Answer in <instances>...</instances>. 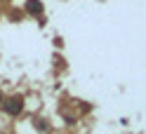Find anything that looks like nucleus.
<instances>
[{
	"instance_id": "obj_3",
	"label": "nucleus",
	"mask_w": 146,
	"mask_h": 134,
	"mask_svg": "<svg viewBox=\"0 0 146 134\" xmlns=\"http://www.w3.org/2000/svg\"><path fill=\"white\" fill-rule=\"evenodd\" d=\"M0 101H3V92H0Z\"/></svg>"
},
{
	"instance_id": "obj_2",
	"label": "nucleus",
	"mask_w": 146,
	"mask_h": 134,
	"mask_svg": "<svg viewBox=\"0 0 146 134\" xmlns=\"http://www.w3.org/2000/svg\"><path fill=\"white\" fill-rule=\"evenodd\" d=\"M26 12L35 14V17L42 14V3H40V0H29V3H26Z\"/></svg>"
},
{
	"instance_id": "obj_1",
	"label": "nucleus",
	"mask_w": 146,
	"mask_h": 134,
	"mask_svg": "<svg viewBox=\"0 0 146 134\" xmlns=\"http://www.w3.org/2000/svg\"><path fill=\"white\" fill-rule=\"evenodd\" d=\"M3 108H5V113H7V115H19V113H21V108H24V101L19 99V96H12V99H7V101H5Z\"/></svg>"
}]
</instances>
